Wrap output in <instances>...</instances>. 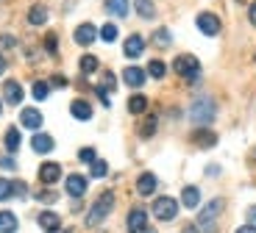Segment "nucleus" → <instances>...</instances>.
I'll use <instances>...</instances> for the list:
<instances>
[{
    "label": "nucleus",
    "instance_id": "1",
    "mask_svg": "<svg viewBox=\"0 0 256 233\" xmlns=\"http://www.w3.org/2000/svg\"><path fill=\"white\" fill-rule=\"evenodd\" d=\"M112 206H114V192H103V195L92 203L90 214H86V225H90V228L100 225V222L112 214Z\"/></svg>",
    "mask_w": 256,
    "mask_h": 233
},
{
    "label": "nucleus",
    "instance_id": "2",
    "mask_svg": "<svg viewBox=\"0 0 256 233\" xmlns=\"http://www.w3.org/2000/svg\"><path fill=\"white\" fill-rule=\"evenodd\" d=\"M190 120L198 128H209V122L214 120V100L209 97H198V100L190 106Z\"/></svg>",
    "mask_w": 256,
    "mask_h": 233
},
{
    "label": "nucleus",
    "instance_id": "3",
    "mask_svg": "<svg viewBox=\"0 0 256 233\" xmlns=\"http://www.w3.org/2000/svg\"><path fill=\"white\" fill-rule=\"evenodd\" d=\"M173 69L178 72V78H184V81L195 83L200 78V61L195 56H178L173 64Z\"/></svg>",
    "mask_w": 256,
    "mask_h": 233
},
{
    "label": "nucleus",
    "instance_id": "4",
    "mask_svg": "<svg viewBox=\"0 0 256 233\" xmlns=\"http://www.w3.org/2000/svg\"><path fill=\"white\" fill-rule=\"evenodd\" d=\"M220 208H223V200H220V197L204 206V211L198 214V225H200V231H204V233H214V220H218Z\"/></svg>",
    "mask_w": 256,
    "mask_h": 233
},
{
    "label": "nucleus",
    "instance_id": "5",
    "mask_svg": "<svg viewBox=\"0 0 256 233\" xmlns=\"http://www.w3.org/2000/svg\"><path fill=\"white\" fill-rule=\"evenodd\" d=\"M154 214H156V220H162V222L176 220V214H178V203H176L173 197H156Z\"/></svg>",
    "mask_w": 256,
    "mask_h": 233
},
{
    "label": "nucleus",
    "instance_id": "6",
    "mask_svg": "<svg viewBox=\"0 0 256 233\" xmlns=\"http://www.w3.org/2000/svg\"><path fill=\"white\" fill-rule=\"evenodd\" d=\"M195 22H198L200 33H206V36H218V33H220V17H218V14H212V11H200Z\"/></svg>",
    "mask_w": 256,
    "mask_h": 233
},
{
    "label": "nucleus",
    "instance_id": "7",
    "mask_svg": "<svg viewBox=\"0 0 256 233\" xmlns=\"http://www.w3.org/2000/svg\"><path fill=\"white\" fill-rule=\"evenodd\" d=\"M156 186H159V181H156L154 172H142V175L136 178V195L140 197H150L156 192Z\"/></svg>",
    "mask_w": 256,
    "mask_h": 233
},
{
    "label": "nucleus",
    "instance_id": "8",
    "mask_svg": "<svg viewBox=\"0 0 256 233\" xmlns=\"http://www.w3.org/2000/svg\"><path fill=\"white\" fill-rule=\"evenodd\" d=\"M142 50H145V39H142L140 33H131V36L126 39V44H122V53H126L128 58H140Z\"/></svg>",
    "mask_w": 256,
    "mask_h": 233
},
{
    "label": "nucleus",
    "instance_id": "9",
    "mask_svg": "<svg viewBox=\"0 0 256 233\" xmlns=\"http://www.w3.org/2000/svg\"><path fill=\"white\" fill-rule=\"evenodd\" d=\"M58 178H62V167H58L56 161H45V164L39 167V181H42V183L50 186V183L58 181Z\"/></svg>",
    "mask_w": 256,
    "mask_h": 233
},
{
    "label": "nucleus",
    "instance_id": "10",
    "mask_svg": "<svg viewBox=\"0 0 256 233\" xmlns=\"http://www.w3.org/2000/svg\"><path fill=\"white\" fill-rule=\"evenodd\" d=\"M98 39V28L92 25V22H81V25L76 28V42L78 44H84V47H86V44H92Z\"/></svg>",
    "mask_w": 256,
    "mask_h": 233
},
{
    "label": "nucleus",
    "instance_id": "11",
    "mask_svg": "<svg viewBox=\"0 0 256 233\" xmlns=\"http://www.w3.org/2000/svg\"><path fill=\"white\" fill-rule=\"evenodd\" d=\"M142 228H148V211L145 208H131V214H128V231L140 233Z\"/></svg>",
    "mask_w": 256,
    "mask_h": 233
},
{
    "label": "nucleus",
    "instance_id": "12",
    "mask_svg": "<svg viewBox=\"0 0 256 233\" xmlns=\"http://www.w3.org/2000/svg\"><path fill=\"white\" fill-rule=\"evenodd\" d=\"M20 122H22V128H28V131H36V128L42 125V114H39V108H22V111H20Z\"/></svg>",
    "mask_w": 256,
    "mask_h": 233
},
{
    "label": "nucleus",
    "instance_id": "13",
    "mask_svg": "<svg viewBox=\"0 0 256 233\" xmlns=\"http://www.w3.org/2000/svg\"><path fill=\"white\" fill-rule=\"evenodd\" d=\"M3 97H6L8 106H20V100H22V86L17 81H6L3 83Z\"/></svg>",
    "mask_w": 256,
    "mask_h": 233
},
{
    "label": "nucleus",
    "instance_id": "14",
    "mask_svg": "<svg viewBox=\"0 0 256 233\" xmlns=\"http://www.w3.org/2000/svg\"><path fill=\"white\" fill-rule=\"evenodd\" d=\"M64 186H67V195L70 197H81L84 192H86V178L84 175H67Z\"/></svg>",
    "mask_w": 256,
    "mask_h": 233
},
{
    "label": "nucleus",
    "instance_id": "15",
    "mask_svg": "<svg viewBox=\"0 0 256 233\" xmlns=\"http://www.w3.org/2000/svg\"><path fill=\"white\" fill-rule=\"evenodd\" d=\"M122 81H126L128 86L140 89L142 83H145V69H140V67H126V69H122Z\"/></svg>",
    "mask_w": 256,
    "mask_h": 233
},
{
    "label": "nucleus",
    "instance_id": "16",
    "mask_svg": "<svg viewBox=\"0 0 256 233\" xmlns=\"http://www.w3.org/2000/svg\"><path fill=\"white\" fill-rule=\"evenodd\" d=\"M192 142L198 147H214L218 145V133H212L209 128H200V131L192 133Z\"/></svg>",
    "mask_w": 256,
    "mask_h": 233
},
{
    "label": "nucleus",
    "instance_id": "17",
    "mask_svg": "<svg viewBox=\"0 0 256 233\" xmlns=\"http://www.w3.org/2000/svg\"><path fill=\"white\" fill-rule=\"evenodd\" d=\"M70 114L76 117V120H81V122H90L92 120V106L86 100H72Z\"/></svg>",
    "mask_w": 256,
    "mask_h": 233
},
{
    "label": "nucleus",
    "instance_id": "18",
    "mask_svg": "<svg viewBox=\"0 0 256 233\" xmlns=\"http://www.w3.org/2000/svg\"><path fill=\"white\" fill-rule=\"evenodd\" d=\"M58 225H62V220H58V214H53V211H42L39 214V228L45 233H50V231H58Z\"/></svg>",
    "mask_w": 256,
    "mask_h": 233
},
{
    "label": "nucleus",
    "instance_id": "19",
    "mask_svg": "<svg viewBox=\"0 0 256 233\" xmlns=\"http://www.w3.org/2000/svg\"><path fill=\"white\" fill-rule=\"evenodd\" d=\"M31 147L36 153H50L56 145H53V136H48V133H36V136L31 139Z\"/></svg>",
    "mask_w": 256,
    "mask_h": 233
},
{
    "label": "nucleus",
    "instance_id": "20",
    "mask_svg": "<svg viewBox=\"0 0 256 233\" xmlns=\"http://www.w3.org/2000/svg\"><path fill=\"white\" fill-rule=\"evenodd\" d=\"M181 203H184L186 208H195L200 203V189L198 186H186V189L181 192Z\"/></svg>",
    "mask_w": 256,
    "mask_h": 233
},
{
    "label": "nucleus",
    "instance_id": "21",
    "mask_svg": "<svg viewBox=\"0 0 256 233\" xmlns=\"http://www.w3.org/2000/svg\"><path fill=\"white\" fill-rule=\"evenodd\" d=\"M134 8H136V14H140L142 19H154V14H156L154 0H134Z\"/></svg>",
    "mask_w": 256,
    "mask_h": 233
},
{
    "label": "nucleus",
    "instance_id": "22",
    "mask_svg": "<svg viewBox=\"0 0 256 233\" xmlns=\"http://www.w3.org/2000/svg\"><path fill=\"white\" fill-rule=\"evenodd\" d=\"M0 233H17V217L12 211H0Z\"/></svg>",
    "mask_w": 256,
    "mask_h": 233
},
{
    "label": "nucleus",
    "instance_id": "23",
    "mask_svg": "<svg viewBox=\"0 0 256 233\" xmlns=\"http://www.w3.org/2000/svg\"><path fill=\"white\" fill-rule=\"evenodd\" d=\"M106 11L112 17H126L128 14V0H106Z\"/></svg>",
    "mask_w": 256,
    "mask_h": 233
},
{
    "label": "nucleus",
    "instance_id": "24",
    "mask_svg": "<svg viewBox=\"0 0 256 233\" xmlns=\"http://www.w3.org/2000/svg\"><path fill=\"white\" fill-rule=\"evenodd\" d=\"M3 145H6L8 153H17L20 150V131L17 128H8L6 136H3Z\"/></svg>",
    "mask_w": 256,
    "mask_h": 233
},
{
    "label": "nucleus",
    "instance_id": "25",
    "mask_svg": "<svg viewBox=\"0 0 256 233\" xmlns=\"http://www.w3.org/2000/svg\"><path fill=\"white\" fill-rule=\"evenodd\" d=\"M28 22H31V25H45L48 22V8L45 6H34L31 11H28Z\"/></svg>",
    "mask_w": 256,
    "mask_h": 233
},
{
    "label": "nucleus",
    "instance_id": "26",
    "mask_svg": "<svg viewBox=\"0 0 256 233\" xmlns=\"http://www.w3.org/2000/svg\"><path fill=\"white\" fill-rule=\"evenodd\" d=\"M148 108V97L145 95H131L128 97V111L131 114H142Z\"/></svg>",
    "mask_w": 256,
    "mask_h": 233
},
{
    "label": "nucleus",
    "instance_id": "27",
    "mask_svg": "<svg viewBox=\"0 0 256 233\" xmlns=\"http://www.w3.org/2000/svg\"><path fill=\"white\" fill-rule=\"evenodd\" d=\"M170 42H173V36H170L167 28H159V31L154 33V44H156V47H170Z\"/></svg>",
    "mask_w": 256,
    "mask_h": 233
},
{
    "label": "nucleus",
    "instance_id": "28",
    "mask_svg": "<svg viewBox=\"0 0 256 233\" xmlns=\"http://www.w3.org/2000/svg\"><path fill=\"white\" fill-rule=\"evenodd\" d=\"M148 75H154V78H164V75H167V67H164V61H159V58H154V61L148 64Z\"/></svg>",
    "mask_w": 256,
    "mask_h": 233
},
{
    "label": "nucleus",
    "instance_id": "29",
    "mask_svg": "<svg viewBox=\"0 0 256 233\" xmlns=\"http://www.w3.org/2000/svg\"><path fill=\"white\" fill-rule=\"evenodd\" d=\"M98 69V56H84L81 58V72L84 75H90V72H95Z\"/></svg>",
    "mask_w": 256,
    "mask_h": 233
},
{
    "label": "nucleus",
    "instance_id": "30",
    "mask_svg": "<svg viewBox=\"0 0 256 233\" xmlns=\"http://www.w3.org/2000/svg\"><path fill=\"white\" fill-rule=\"evenodd\" d=\"M106 172H109V164H106V161H92V170H90V175L92 178H106Z\"/></svg>",
    "mask_w": 256,
    "mask_h": 233
},
{
    "label": "nucleus",
    "instance_id": "31",
    "mask_svg": "<svg viewBox=\"0 0 256 233\" xmlns=\"http://www.w3.org/2000/svg\"><path fill=\"white\" fill-rule=\"evenodd\" d=\"M48 92H50V86H48L45 81H36V83H34V100H45Z\"/></svg>",
    "mask_w": 256,
    "mask_h": 233
},
{
    "label": "nucleus",
    "instance_id": "32",
    "mask_svg": "<svg viewBox=\"0 0 256 233\" xmlns=\"http://www.w3.org/2000/svg\"><path fill=\"white\" fill-rule=\"evenodd\" d=\"M154 133H156V117H148V120H145V125H140V136H154Z\"/></svg>",
    "mask_w": 256,
    "mask_h": 233
},
{
    "label": "nucleus",
    "instance_id": "33",
    "mask_svg": "<svg viewBox=\"0 0 256 233\" xmlns=\"http://www.w3.org/2000/svg\"><path fill=\"white\" fill-rule=\"evenodd\" d=\"M117 33H120V31H117V25H112V22L100 28V39H103V42H114Z\"/></svg>",
    "mask_w": 256,
    "mask_h": 233
},
{
    "label": "nucleus",
    "instance_id": "34",
    "mask_svg": "<svg viewBox=\"0 0 256 233\" xmlns=\"http://www.w3.org/2000/svg\"><path fill=\"white\" fill-rule=\"evenodd\" d=\"M98 89H103V92H106V95H109V92H114L117 89V81H114V72H106V75H103V83Z\"/></svg>",
    "mask_w": 256,
    "mask_h": 233
},
{
    "label": "nucleus",
    "instance_id": "35",
    "mask_svg": "<svg viewBox=\"0 0 256 233\" xmlns=\"http://www.w3.org/2000/svg\"><path fill=\"white\" fill-rule=\"evenodd\" d=\"M34 197H36L39 203H56V200H58V195H56V192H48V189L34 192Z\"/></svg>",
    "mask_w": 256,
    "mask_h": 233
},
{
    "label": "nucleus",
    "instance_id": "36",
    "mask_svg": "<svg viewBox=\"0 0 256 233\" xmlns=\"http://www.w3.org/2000/svg\"><path fill=\"white\" fill-rule=\"evenodd\" d=\"M8 197H14V186H12V181L0 178V200H8Z\"/></svg>",
    "mask_w": 256,
    "mask_h": 233
},
{
    "label": "nucleus",
    "instance_id": "37",
    "mask_svg": "<svg viewBox=\"0 0 256 233\" xmlns=\"http://www.w3.org/2000/svg\"><path fill=\"white\" fill-rule=\"evenodd\" d=\"M78 158H81L84 164H92V161H95V150H92V147H84V150L78 153Z\"/></svg>",
    "mask_w": 256,
    "mask_h": 233
},
{
    "label": "nucleus",
    "instance_id": "38",
    "mask_svg": "<svg viewBox=\"0 0 256 233\" xmlns=\"http://www.w3.org/2000/svg\"><path fill=\"white\" fill-rule=\"evenodd\" d=\"M12 186H14V197H28V186L22 181H14Z\"/></svg>",
    "mask_w": 256,
    "mask_h": 233
},
{
    "label": "nucleus",
    "instance_id": "39",
    "mask_svg": "<svg viewBox=\"0 0 256 233\" xmlns=\"http://www.w3.org/2000/svg\"><path fill=\"white\" fill-rule=\"evenodd\" d=\"M45 47H48V53H56V47H58V39H56V33H48V39H45Z\"/></svg>",
    "mask_w": 256,
    "mask_h": 233
},
{
    "label": "nucleus",
    "instance_id": "40",
    "mask_svg": "<svg viewBox=\"0 0 256 233\" xmlns=\"http://www.w3.org/2000/svg\"><path fill=\"white\" fill-rule=\"evenodd\" d=\"M0 167H3V170H17V161H14L12 156H3L0 158Z\"/></svg>",
    "mask_w": 256,
    "mask_h": 233
},
{
    "label": "nucleus",
    "instance_id": "41",
    "mask_svg": "<svg viewBox=\"0 0 256 233\" xmlns=\"http://www.w3.org/2000/svg\"><path fill=\"white\" fill-rule=\"evenodd\" d=\"M50 83L62 89V86H67V78H64V75H53V78H50Z\"/></svg>",
    "mask_w": 256,
    "mask_h": 233
},
{
    "label": "nucleus",
    "instance_id": "42",
    "mask_svg": "<svg viewBox=\"0 0 256 233\" xmlns=\"http://www.w3.org/2000/svg\"><path fill=\"white\" fill-rule=\"evenodd\" d=\"M0 47H14V36H0Z\"/></svg>",
    "mask_w": 256,
    "mask_h": 233
},
{
    "label": "nucleus",
    "instance_id": "43",
    "mask_svg": "<svg viewBox=\"0 0 256 233\" xmlns=\"http://www.w3.org/2000/svg\"><path fill=\"white\" fill-rule=\"evenodd\" d=\"M248 19L256 25V3H250V8H248Z\"/></svg>",
    "mask_w": 256,
    "mask_h": 233
},
{
    "label": "nucleus",
    "instance_id": "44",
    "mask_svg": "<svg viewBox=\"0 0 256 233\" xmlns=\"http://www.w3.org/2000/svg\"><path fill=\"white\" fill-rule=\"evenodd\" d=\"M248 220H250V225H256V206L248 208Z\"/></svg>",
    "mask_w": 256,
    "mask_h": 233
},
{
    "label": "nucleus",
    "instance_id": "45",
    "mask_svg": "<svg viewBox=\"0 0 256 233\" xmlns=\"http://www.w3.org/2000/svg\"><path fill=\"white\" fill-rule=\"evenodd\" d=\"M237 233H256V225H242Z\"/></svg>",
    "mask_w": 256,
    "mask_h": 233
},
{
    "label": "nucleus",
    "instance_id": "46",
    "mask_svg": "<svg viewBox=\"0 0 256 233\" xmlns=\"http://www.w3.org/2000/svg\"><path fill=\"white\" fill-rule=\"evenodd\" d=\"M140 233H156V231H150V228H142V231Z\"/></svg>",
    "mask_w": 256,
    "mask_h": 233
},
{
    "label": "nucleus",
    "instance_id": "47",
    "mask_svg": "<svg viewBox=\"0 0 256 233\" xmlns=\"http://www.w3.org/2000/svg\"><path fill=\"white\" fill-rule=\"evenodd\" d=\"M250 161H254V164H256V150H254V153H250Z\"/></svg>",
    "mask_w": 256,
    "mask_h": 233
},
{
    "label": "nucleus",
    "instance_id": "48",
    "mask_svg": "<svg viewBox=\"0 0 256 233\" xmlns=\"http://www.w3.org/2000/svg\"><path fill=\"white\" fill-rule=\"evenodd\" d=\"M184 233H195V228H192V225H190V228H186V231H184Z\"/></svg>",
    "mask_w": 256,
    "mask_h": 233
},
{
    "label": "nucleus",
    "instance_id": "49",
    "mask_svg": "<svg viewBox=\"0 0 256 233\" xmlns=\"http://www.w3.org/2000/svg\"><path fill=\"white\" fill-rule=\"evenodd\" d=\"M50 233H67V231H62V228H58V231H50Z\"/></svg>",
    "mask_w": 256,
    "mask_h": 233
},
{
    "label": "nucleus",
    "instance_id": "50",
    "mask_svg": "<svg viewBox=\"0 0 256 233\" xmlns=\"http://www.w3.org/2000/svg\"><path fill=\"white\" fill-rule=\"evenodd\" d=\"M3 67H6V61H3V58H0V69H3Z\"/></svg>",
    "mask_w": 256,
    "mask_h": 233
},
{
    "label": "nucleus",
    "instance_id": "51",
    "mask_svg": "<svg viewBox=\"0 0 256 233\" xmlns=\"http://www.w3.org/2000/svg\"><path fill=\"white\" fill-rule=\"evenodd\" d=\"M0 111H3V106H0Z\"/></svg>",
    "mask_w": 256,
    "mask_h": 233
},
{
    "label": "nucleus",
    "instance_id": "52",
    "mask_svg": "<svg viewBox=\"0 0 256 233\" xmlns=\"http://www.w3.org/2000/svg\"><path fill=\"white\" fill-rule=\"evenodd\" d=\"M254 58H256V56H254Z\"/></svg>",
    "mask_w": 256,
    "mask_h": 233
}]
</instances>
